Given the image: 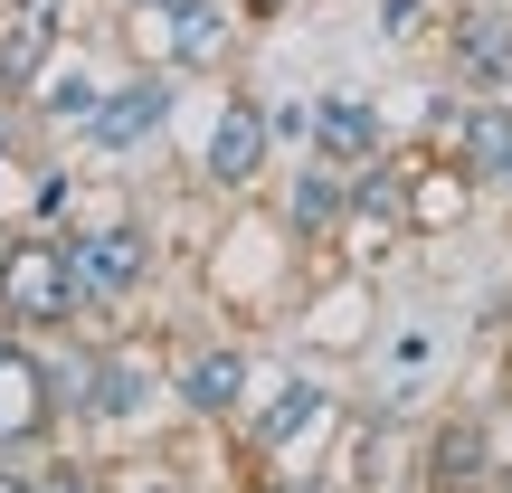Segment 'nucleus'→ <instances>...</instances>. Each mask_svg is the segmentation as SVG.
<instances>
[{
	"mask_svg": "<svg viewBox=\"0 0 512 493\" xmlns=\"http://www.w3.org/2000/svg\"><path fill=\"white\" fill-rule=\"evenodd\" d=\"M124 19H133L143 67L219 76L228 57H238V0H152V10H124Z\"/></svg>",
	"mask_w": 512,
	"mask_h": 493,
	"instance_id": "3",
	"label": "nucleus"
},
{
	"mask_svg": "<svg viewBox=\"0 0 512 493\" xmlns=\"http://www.w3.org/2000/svg\"><path fill=\"white\" fill-rule=\"evenodd\" d=\"M67 256H76V285H86V323L133 313L152 294V275H162V238H152L133 209H114V200H86L67 219Z\"/></svg>",
	"mask_w": 512,
	"mask_h": 493,
	"instance_id": "1",
	"label": "nucleus"
},
{
	"mask_svg": "<svg viewBox=\"0 0 512 493\" xmlns=\"http://www.w3.org/2000/svg\"><path fill=\"white\" fill-rule=\"evenodd\" d=\"M0 493H38V456H0Z\"/></svg>",
	"mask_w": 512,
	"mask_h": 493,
	"instance_id": "20",
	"label": "nucleus"
},
{
	"mask_svg": "<svg viewBox=\"0 0 512 493\" xmlns=\"http://www.w3.org/2000/svg\"><path fill=\"white\" fill-rule=\"evenodd\" d=\"M67 437V408H57V370L29 332H10L0 351V456H48Z\"/></svg>",
	"mask_w": 512,
	"mask_h": 493,
	"instance_id": "7",
	"label": "nucleus"
},
{
	"mask_svg": "<svg viewBox=\"0 0 512 493\" xmlns=\"http://www.w3.org/2000/svg\"><path fill=\"white\" fill-rule=\"evenodd\" d=\"M247 380H256V351L238 332H200V342H171V408L190 427H228L247 408Z\"/></svg>",
	"mask_w": 512,
	"mask_h": 493,
	"instance_id": "6",
	"label": "nucleus"
},
{
	"mask_svg": "<svg viewBox=\"0 0 512 493\" xmlns=\"http://www.w3.org/2000/svg\"><path fill=\"white\" fill-rule=\"evenodd\" d=\"M0 323L29 332V342L86 323V285H76L67 228H10V256H0Z\"/></svg>",
	"mask_w": 512,
	"mask_h": 493,
	"instance_id": "2",
	"label": "nucleus"
},
{
	"mask_svg": "<svg viewBox=\"0 0 512 493\" xmlns=\"http://www.w3.org/2000/svg\"><path fill=\"white\" fill-rule=\"evenodd\" d=\"M427 493H475V484H503L494 465V418H475V408H456V418L427 427V465H418Z\"/></svg>",
	"mask_w": 512,
	"mask_h": 493,
	"instance_id": "12",
	"label": "nucleus"
},
{
	"mask_svg": "<svg viewBox=\"0 0 512 493\" xmlns=\"http://www.w3.org/2000/svg\"><path fill=\"white\" fill-rule=\"evenodd\" d=\"M0 256H10V219H0Z\"/></svg>",
	"mask_w": 512,
	"mask_h": 493,
	"instance_id": "24",
	"label": "nucleus"
},
{
	"mask_svg": "<svg viewBox=\"0 0 512 493\" xmlns=\"http://www.w3.org/2000/svg\"><path fill=\"white\" fill-rule=\"evenodd\" d=\"M19 105H29V124H48V133H67V143H76V133H86V114L105 105V76H95V67H86V48L67 38V48L38 67V86L19 95Z\"/></svg>",
	"mask_w": 512,
	"mask_h": 493,
	"instance_id": "13",
	"label": "nucleus"
},
{
	"mask_svg": "<svg viewBox=\"0 0 512 493\" xmlns=\"http://www.w3.org/2000/svg\"><path fill=\"white\" fill-rule=\"evenodd\" d=\"M446 76L465 95H512V10L503 0H475V10L446 19Z\"/></svg>",
	"mask_w": 512,
	"mask_h": 493,
	"instance_id": "11",
	"label": "nucleus"
},
{
	"mask_svg": "<svg viewBox=\"0 0 512 493\" xmlns=\"http://www.w3.org/2000/svg\"><path fill=\"white\" fill-rule=\"evenodd\" d=\"M275 228H285L294 247H332L351 228V171L323 162V152H294L285 190H275Z\"/></svg>",
	"mask_w": 512,
	"mask_h": 493,
	"instance_id": "9",
	"label": "nucleus"
},
{
	"mask_svg": "<svg viewBox=\"0 0 512 493\" xmlns=\"http://www.w3.org/2000/svg\"><path fill=\"white\" fill-rule=\"evenodd\" d=\"M427 19H437V0H370V29H380V48L427 38Z\"/></svg>",
	"mask_w": 512,
	"mask_h": 493,
	"instance_id": "18",
	"label": "nucleus"
},
{
	"mask_svg": "<svg viewBox=\"0 0 512 493\" xmlns=\"http://www.w3.org/2000/svg\"><path fill=\"white\" fill-rule=\"evenodd\" d=\"M456 162L475 171L484 190L503 181V162H512V105H503V95H465V133H456Z\"/></svg>",
	"mask_w": 512,
	"mask_h": 493,
	"instance_id": "15",
	"label": "nucleus"
},
{
	"mask_svg": "<svg viewBox=\"0 0 512 493\" xmlns=\"http://www.w3.org/2000/svg\"><path fill=\"white\" fill-rule=\"evenodd\" d=\"M313 152H323V162H342V171L380 162V152H389L380 105H370V95H313Z\"/></svg>",
	"mask_w": 512,
	"mask_h": 493,
	"instance_id": "14",
	"label": "nucleus"
},
{
	"mask_svg": "<svg viewBox=\"0 0 512 493\" xmlns=\"http://www.w3.org/2000/svg\"><path fill=\"white\" fill-rule=\"evenodd\" d=\"M332 418H342V399H332L313 370H294V380L247 418V456H256V465H285V456H304V437L323 446V437H332Z\"/></svg>",
	"mask_w": 512,
	"mask_h": 493,
	"instance_id": "10",
	"label": "nucleus"
},
{
	"mask_svg": "<svg viewBox=\"0 0 512 493\" xmlns=\"http://www.w3.org/2000/svg\"><path fill=\"white\" fill-rule=\"evenodd\" d=\"M38 493H105V465L76 456V446H48L38 456Z\"/></svg>",
	"mask_w": 512,
	"mask_h": 493,
	"instance_id": "16",
	"label": "nucleus"
},
{
	"mask_svg": "<svg viewBox=\"0 0 512 493\" xmlns=\"http://www.w3.org/2000/svg\"><path fill=\"white\" fill-rule=\"evenodd\" d=\"M171 105H181V76L133 57V76H105V105L86 114L76 143H86L95 162H133V152H152V143L171 133Z\"/></svg>",
	"mask_w": 512,
	"mask_h": 493,
	"instance_id": "5",
	"label": "nucleus"
},
{
	"mask_svg": "<svg viewBox=\"0 0 512 493\" xmlns=\"http://www.w3.org/2000/svg\"><path fill=\"white\" fill-rule=\"evenodd\" d=\"M494 190H503V200H512V162H503V181H494Z\"/></svg>",
	"mask_w": 512,
	"mask_h": 493,
	"instance_id": "22",
	"label": "nucleus"
},
{
	"mask_svg": "<svg viewBox=\"0 0 512 493\" xmlns=\"http://www.w3.org/2000/svg\"><path fill=\"white\" fill-rule=\"evenodd\" d=\"M266 124H275V152H313V105L304 95H266Z\"/></svg>",
	"mask_w": 512,
	"mask_h": 493,
	"instance_id": "19",
	"label": "nucleus"
},
{
	"mask_svg": "<svg viewBox=\"0 0 512 493\" xmlns=\"http://www.w3.org/2000/svg\"><path fill=\"white\" fill-rule=\"evenodd\" d=\"M0 152H19V95H0Z\"/></svg>",
	"mask_w": 512,
	"mask_h": 493,
	"instance_id": "21",
	"label": "nucleus"
},
{
	"mask_svg": "<svg viewBox=\"0 0 512 493\" xmlns=\"http://www.w3.org/2000/svg\"><path fill=\"white\" fill-rule=\"evenodd\" d=\"M0 351H10V323H0Z\"/></svg>",
	"mask_w": 512,
	"mask_h": 493,
	"instance_id": "25",
	"label": "nucleus"
},
{
	"mask_svg": "<svg viewBox=\"0 0 512 493\" xmlns=\"http://www.w3.org/2000/svg\"><path fill=\"white\" fill-rule=\"evenodd\" d=\"M266 162H275L266 95H219V114H209V143H200V181L219 190V200H247V190L266 181Z\"/></svg>",
	"mask_w": 512,
	"mask_h": 493,
	"instance_id": "8",
	"label": "nucleus"
},
{
	"mask_svg": "<svg viewBox=\"0 0 512 493\" xmlns=\"http://www.w3.org/2000/svg\"><path fill=\"white\" fill-rule=\"evenodd\" d=\"M171 399V351L133 342V332H95V389L76 408V427H152Z\"/></svg>",
	"mask_w": 512,
	"mask_h": 493,
	"instance_id": "4",
	"label": "nucleus"
},
{
	"mask_svg": "<svg viewBox=\"0 0 512 493\" xmlns=\"http://www.w3.org/2000/svg\"><path fill=\"white\" fill-rule=\"evenodd\" d=\"M105 493H190L171 456H133V465H105Z\"/></svg>",
	"mask_w": 512,
	"mask_h": 493,
	"instance_id": "17",
	"label": "nucleus"
},
{
	"mask_svg": "<svg viewBox=\"0 0 512 493\" xmlns=\"http://www.w3.org/2000/svg\"><path fill=\"white\" fill-rule=\"evenodd\" d=\"M114 10H152V0H114Z\"/></svg>",
	"mask_w": 512,
	"mask_h": 493,
	"instance_id": "23",
	"label": "nucleus"
}]
</instances>
